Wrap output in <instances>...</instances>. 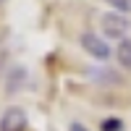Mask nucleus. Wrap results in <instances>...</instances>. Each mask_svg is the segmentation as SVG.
Returning <instances> with one entry per match:
<instances>
[{
	"label": "nucleus",
	"instance_id": "obj_1",
	"mask_svg": "<svg viewBox=\"0 0 131 131\" xmlns=\"http://www.w3.org/2000/svg\"><path fill=\"white\" fill-rule=\"evenodd\" d=\"M128 18L123 13H105L102 16V31L110 39H126V31H128Z\"/></svg>",
	"mask_w": 131,
	"mask_h": 131
},
{
	"label": "nucleus",
	"instance_id": "obj_2",
	"mask_svg": "<svg viewBox=\"0 0 131 131\" xmlns=\"http://www.w3.org/2000/svg\"><path fill=\"white\" fill-rule=\"evenodd\" d=\"M81 47L89 52L92 58H97V60H107V58H110V45H107L102 37L92 34V31L81 34Z\"/></svg>",
	"mask_w": 131,
	"mask_h": 131
},
{
	"label": "nucleus",
	"instance_id": "obj_3",
	"mask_svg": "<svg viewBox=\"0 0 131 131\" xmlns=\"http://www.w3.org/2000/svg\"><path fill=\"white\" fill-rule=\"evenodd\" d=\"M29 118L21 107H8V110L0 115V131H26Z\"/></svg>",
	"mask_w": 131,
	"mask_h": 131
},
{
	"label": "nucleus",
	"instance_id": "obj_4",
	"mask_svg": "<svg viewBox=\"0 0 131 131\" xmlns=\"http://www.w3.org/2000/svg\"><path fill=\"white\" fill-rule=\"evenodd\" d=\"M24 84H26V68H24V66H13V68L8 71V76H5V92L13 94Z\"/></svg>",
	"mask_w": 131,
	"mask_h": 131
},
{
	"label": "nucleus",
	"instance_id": "obj_5",
	"mask_svg": "<svg viewBox=\"0 0 131 131\" xmlns=\"http://www.w3.org/2000/svg\"><path fill=\"white\" fill-rule=\"evenodd\" d=\"M89 79L102 81V84H123V76H121V73L107 71V68H92V71H89Z\"/></svg>",
	"mask_w": 131,
	"mask_h": 131
},
{
	"label": "nucleus",
	"instance_id": "obj_6",
	"mask_svg": "<svg viewBox=\"0 0 131 131\" xmlns=\"http://www.w3.org/2000/svg\"><path fill=\"white\" fill-rule=\"evenodd\" d=\"M115 58L121 63V68H131V39H121L115 47Z\"/></svg>",
	"mask_w": 131,
	"mask_h": 131
},
{
	"label": "nucleus",
	"instance_id": "obj_7",
	"mask_svg": "<svg viewBox=\"0 0 131 131\" xmlns=\"http://www.w3.org/2000/svg\"><path fill=\"white\" fill-rule=\"evenodd\" d=\"M102 131H123V121L121 118H107V121H102Z\"/></svg>",
	"mask_w": 131,
	"mask_h": 131
},
{
	"label": "nucleus",
	"instance_id": "obj_8",
	"mask_svg": "<svg viewBox=\"0 0 131 131\" xmlns=\"http://www.w3.org/2000/svg\"><path fill=\"white\" fill-rule=\"evenodd\" d=\"M107 3H110L113 8H115V13H128V10H131V0H107Z\"/></svg>",
	"mask_w": 131,
	"mask_h": 131
},
{
	"label": "nucleus",
	"instance_id": "obj_9",
	"mask_svg": "<svg viewBox=\"0 0 131 131\" xmlns=\"http://www.w3.org/2000/svg\"><path fill=\"white\" fill-rule=\"evenodd\" d=\"M68 131H89V128H86L84 123H71V126H68Z\"/></svg>",
	"mask_w": 131,
	"mask_h": 131
},
{
	"label": "nucleus",
	"instance_id": "obj_10",
	"mask_svg": "<svg viewBox=\"0 0 131 131\" xmlns=\"http://www.w3.org/2000/svg\"><path fill=\"white\" fill-rule=\"evenodd\" d=\"M0 3H3V0H0Z\"/></svg>",
	"mask_w": 131,
	"mask_h": 131
}]
</instances>
